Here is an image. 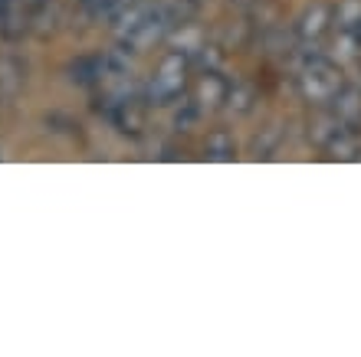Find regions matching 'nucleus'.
<instances>
[{"instance_id": "nucleus-1", "label": "nucleus", "mask_w": 361, "mask_h": 357, "mask_svg": "<svg viewBox=\"0 0 361 357\" xmlns=\"http://www.w3.org/2000/svg\"><path fill=\"white\" fill-rule=\"evenodd\" d=\"M345 79L342 63H335L325 53H302V66L295 69V92L309 108H325L342 92Z\"/></svg>"}, {"instance_id": "nucleus-2", "label": "nucleus", "mask_w": 361, "mask_h": 357, "mask_svg": "<svg viewBox=\"0 0 361 357\" xmlns=\"http://www.w3.org/2000/svg\"><path fill=\"white\" fill-rule=\"evenodd\" d=\"M190 56H184L180 49H168L161 56V63L154 66V73L148 75V82L142 85L145 102L152 108H168V105H178L190 89Z\"/></svg>"}, {"instance_id": "nucleus-3", "label": "nucleus", "mask_w": 361, "mask_h": 357, "mask_svg": "<svg viewBox=\"0 0 361 357\" xmlns=\"http://www.w3.org/2000/svg\"><path fill=\"white\" fill-rule=\"evenodd\" d=\"M293 37H295V46L302 53H322V43L332 37V4H325V0L309 4L295 17Z\"/></svg>"}, {"instance_id": "nucleus-4", "label": "nucleus", "mask_w": 361, "mask_h": 357, "mask_svg": "<svg viewBox=\"0 0 361 357\" xmlns=\"http://www.w3.org/2000/svg\"><path fill=\"white\" fill-rule=\"evenodd\" d=\"M190 102L197 105L204 115L210 112H220V108H227V95H230V79L220 69H207V73H197L190 79Z\"/></svg>"}, {"instance_id": "nucleus-5", "label": "nucleus", "mask_w": 361, "mask_h": 357, "mask_svg": "<svg viewBox=\"0 0 361 357\" xmlns=\"http://www.w3.org/2000/svg\"><path fill=\"white\" fill-rule=\"evenodd\" d=\"M325 108H329L345 128H358L361 132V85L358 82H345L342 92L335 95Z\"/></svg>"}, {"instance_id": "nucleus-6", "label": "nucleus", "mask_w": 361, "mask_h": 357, "mask_svg": "<svg viewBox=\"0 0 361 357\" xmlns=\"http://www.w3.org/2000/svg\"><path fill=\"white\" fill-rule=\"evenodd\" d=\"M69 82L82 85V89H92V85H102L105 79V53H86L69 63Z\"/></svg>"}, {"instance_id": "nucleus-7", "label": "nucleus", "mask_w": 361, "mask_h": 357, "mask_svg": "<svg viewBox=\"0 0 361 357\" xmlns=\"http://www.w3.org/2000/svg\"><path fill=\"white\" fill-rule=\"evenodd\" d=\"M27 85V63L17 56H0V102H13Z\"/></svg>"}, {"instance_id": "nucleus-8", "label": "nucleus", "mask_w": 361, "mask_h": 357, "mask_svg": "<svg viewBox=\"0 0 361 357\" xmlns=\"http://www.w3.org/2000/svg\"><path fill=\"white\" fill-rule=\"evenodd\" d=\"M325 154L332 161H358L361 158V132L358 128H338V132L325 142Z\"/></svg>"}, {"instance_id": "nucleus-9", "label": "nucleus", "mask_w": 361, "mask_h": 357, "mask_svg": "<svg viewBox=\"0 0 361 357\" xmlns=\"http://www.w3.org/2000/svg\"><path fill=\"white\" fill-rule=\"evenodd\" d=\"M200 151H204L207 161H233L237 158V142H233V134L227 128H214V132H207Z\"/></svg>"}, {"instance_id": "nucleus-10", "label": "nucleus", "mask_w": 361, "mask_h": 357, "mask_svg": "<svg viewBox=\"0 0 361 357\" xmlns=\"http://www.w3.org/2000/svg\"><path fill=\"white\" fill-rule=\"evenodd\" d=\"M361 30V0L332 4V33H358Z\"/></svg>"}, {"instance_id": "nucleus-11", "label": "nucleus", "mask_w": 361, "mask_h": 357, "mask_svg": "<svg viewBox=\"0 0 361 357\" xmlns=\"http://www.w3.org/2000/svg\"><path fill=\"white\" fill-rule=\"evenodd\" d=\"M257 89L250 82H243V79H230V95H227V108L233 115H253V108H257Z\"/></svg>"}, {"instance_id": "nucleus-12", "label": "nucleus", "mask_w": 361, "mask_h": 357, "mask_svg": "<svg viewBox=\"0 0 361 357\" xmlns=\"http://www.w3.org/2000/svg\"><path fill=\"white\" fill-rule=\"evenodd\" d=\"M279 142H283V128H279V125H269V128H263V132L253 138V148L250 151H253L257 158H273Z\"/></svg>"}, {"instance_id": "nucleus-13", "label": "nucleus", "mask_w": 361, "mask_h": 357, "mask_svg": "<svg viewBox=\"0 0 361 357\" xmlns=\"http://www.w3.org/2000/svg\"><path fill=\"white\" fill-rule=\"evenodd\" d=\"M128 0H79V7H82V13L92 20H112L118 10L125 7Z\"/></svg>"}, {"instance_id": "nucleus-14", "label": "nucleus", "mask_w": 361, "mask_h": 357, "mask_svg": "<svg viewBox=\"0 0 361 357\" xmlns=\"http://www.w3.org/2000/svg\"><path fill=\"white\" fill-rule=\"evenodd\" d=\"M200 115L204 112L190 102V95H184V99H180V108L174 112V128H178V132H190V128L200 122Z\"/></svg>"}, {"instance_id": "nucleus-15", "label": "nucleus", "mask_w": 361, "mask_h": 357, "mask_svg": "<svg viewBox=\"0 0 361 357\" xmlns=\"http://www.w3.org/2000/svg\"><path fill=\"white\" fill-rule=\"evenodd\" d=\"M10 4H13V0H0V13H4V10H7Z\"/></svg>"}, {"instance_id": "nucleus-16", "label": "nucleus", "mask_w": 361, "mask_h": 357, "mask_svg": "<svg viewBox=\"0 0 361 357\" xmlns=\"http://www.w3.org/2000/svg\"><path fill=\"white\" fill-rule=\"evenodd\" d=\"M233 4H240V7H247V4H257V0H233Z\"/></svg>"}, {"instance_id": "nucleus-17", "label": "nucleus", "mask_w": 361, "mask_h": 357, "mask_svg": "<svg viewBox=\"0 0 361 357\" xmlns=\"http://www.w3.org/2000/svg\"><path fill=\"white\" fill-rule=\"evenodd\" d=\"M358 85H361V79H358Z\"/></svg>"}, {"instance_id": "nucleus-18", "label": "nucleus", "mask_w": 361, "mask_h": 357, "mask_svg": "<svg viewBox=\"0 0 361 357\" xmlns=\"http://www.w3.org/2000/svg\"><path fill=\"white\" fill-rule=\"evenodd\" d=\"M200 4H204V0H200Z\"/></svg>"}, {"instance_id": "nucleus-19", "label": "nucleus", "mask_w": 361, "mask_h": 357, "mask_svg": "<svg viewBox=\"0 0 361 357\" xmlns=\"http://www.w3.org/2000/svg\"><path fill=\"white\" fill-rule=\"evenodd\" d=\"M358 33H361V30H358Z\"/></svg>"}]
</instances>
